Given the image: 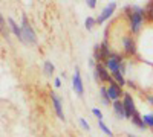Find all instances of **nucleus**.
<instances>
[{"instance_id":"11","label":"nucleus","mask_w":153,"mask_h":137,"mask_svg":"<svg viewBox=\"0 0 153 137\" xmlns=\"http://www.w3.org/2000/svg\"><path fill=\"white\" fill-rule=\"evenodd\" d=\"M8 23H9V29L14 32V35L17 37L20 41L25 43V40H23V32H22V26H19V24H17L14 20H12V18H8Z\"/></svg>"},{"instance_id":"5","label":"nucleus","mask_w":153,"mask_h":137,"mask_svg":"<svg viewBox=\"0 0 153 137\" xmlns=\"http://www.w3.org/2000/svg\"><path fill=\"white\" fill-rule=\"evenodd\" d=\"M124 99H123V104H124V110H126V117L127 119H132L138 111H136V107H135V104H133V97H132V95H129V93H124V96H123Z\"/></svg>"},{"instance_id":"13","label":"nucleus","mask_w":153,"mask_h":137,"mask_svg":"<svg viewBox=\"0 0 153 137\" xmlns=\"http://www.w3.org/2000/svg\"><path fill=\"white\" fill-rule=\"evenodd\" d=\"M100 55H101V59H103V61H106L112 55V52L109 51V44H107V40L106 38L103 40V43L100 44Z\"/></svg>"},{"instance_id":"28","label":"nucleus","mask_w":153,"mask_h":137,"mask_svg":"<svg viewBox=\"0 0 153 137\" xmlns=\"http://www.w3.org/2000/svg\"><path fill=\"white\" fill-rule=\"evenodd\" d=\"M129 137H135V136H132V134H129Z\"/></svg>"},{"instance_id":"19","label":"nucleus","mask_w":153,"mask_h":137,"mask_svg":"<svg viewBox=\"0 0 153 137\" xmlns=\"http://www.w3.org/2000/svg\"><path fill=\"white\" fill-rule=\"evenodd\" d=\"M95 23H97V18H94V17H87V18L84 20V26H86L87 31H91V29L95 26Z\"/></svg>"},{"instance_id":"2","label":"nucleus","mask_w":153,"mask_h":137,"mask_svg":"<svg viewBox=\"0 0 153 137\" xmlns=\"http://www.w3.org/2000/svg\"><path fill=\"white\" fill-rule=\"evenodd\" d=\"M22 32H23V40L28 44H37V35L34 29L31 28V24L28 23V18L23 17L22 18Z\"/></svg>"},{"instance_id":"14","label":"nucleus","mask_w":153,"mask_h":137,"mask_svg":"<svg viewBox=\"0 0 153 137\" xmlns=\"http://www.w3.org/2000/svg\"><path fill=\"white\" fill-rule=\"evenodd\" d=\"M100 96H101V104H104V105L112 104L110 97H109V93H107V87H101L100 89Z\"/></svg>"},{"instance_id":"8","label":"nucleus","mask_w":153,"mask_h":137,"mask_svg":"<svg viewBox=\"0 0 153 137\" xmlns=\"http://www.w3.org/2000/svg\"><path fill=\"white\" fill-rule=\"evenodd\" d=\"M107 93H109V97H110L112 104L117 102V101H120V97L124 96V93L121 92V87H120L117 82H113V84H110V85L107 87Z\"/></svg>"},{"instance_id":"27","label":"nucleus","mask_w":153,"mask_h":137,"mask_svg":"<svg viewBox=\"0 0 153 137\" xmlns=\"http://www.w3.org/2000/svg\"><path fill=\"white\" fill-rule=\"evenodd\" d=\"M146 99H147V102H149L150 105H153V95H149Z\"/></svg>"},{"instance_id":"15","label":"nucleus","mask_w":153,"mask_h":137,"mask_svg":"<svg viewBox=\"0 0 153 137\" xmlns=\"http://www.w3.org/2000/svg\"><path fill=\"white\" fill-rule=\"evenodd\" d=\"M132 123H133V125L135 127H138V128H141V130H144V128H147V125H146V123H144V120H143V117L141 116H139L138 113L132 117Z\"/></svg>"},{"instance_id":"26","label":"nucleus","mask_w":153,"mask_h":137,"mask_svg":"<svg viewBox=\"0 0 153 137\" xmlns=\"http://www.w3.org/2000/svg\"><path fill=\"white\" fill-rule=\"evenodd\" d=\"M54 87H55V89L61 87V79H60V78H55V81H54Z\"/></svg>"},{"instance_id":"12","label":"nucleus","mask_w":153,"mask_h":137,"mask_svg":"<svg viewBox=\"0 0 153 137\" xmlns=\"http://www.w3.org/2000/svg\"><path fill=\"white\" fill-rule=\"evenodd\" d=\"M113 113L117 114L118 119H126V110H124V104L123 101H117V102H113Z\"/></svg>"},{"instance_id":"3","label":"nucleus","mask_w":153,"mask_h":137,"mask_svg":"<svg viewBox=\"0 0 153 137\" xmlns=\"http://www.w3.org/2000/svg\"><path fill=\"white\" fill-rule=\"evenodd\" d=\"M94 78H95V81H98V82H101V81H107V82H110V84L115 82V79L112 78V73L106 69L104 64H101V63H98V64L95 66Z\"/></svg>"},{"instance_id":"16","label":"nucleus","mask_w":153,"mask_h":137,"mask_svg":"<svg viewBox=\"0 0 153 137\" xmlns=\"http://www.w3.org/2000/svg\"><path fill=\"white\" fill-rule=\"evenodd\" d=\"M112 78L115 79V82H117L120 87H123V85H126V79H124V75L121 73V72H113L112 73Z\"/></svg>"},{"instance_id":"23","label":"nucleus","mask_w":153,"mask_h":137,"mask_svg":"<svg viewBox=\"0 0 153 137\" xmlns=\"http://www.w3.org/2000/svg\"><path fill=\"white\" fill-rule=\"evenodd\" d=\"M146 14H149V18L153 20V3H149V6L146 8Z\"/></svg>"},{"instance_id":"10","label":"nucleus","mask_w":153,"mask_h":137,"mask_svg":"<svg viewBox=\"0 0 153 137\" xmlns=\"http://www.w3.org/2000/svg\"><path fill=\"white\" fill-rule=\"evenodd\" d=\"M51 99H52V105H54V110H55V114L58 116V119L65 120V113H63V105H61L60 97L52 92V93H51Z\"/></svg>"},{"instance_id":"4","label":"nucleus","mask_w":153,"mask_h":137,"mask_svg":"<svg viewBox=\"0 0 153 137\" xmlns=\"http://www.w3.org/2000/svg\"><path fill=\"white\" fill-rule=\"evenodd\" d=\"M123 56L120 55V53H112L106 61H104V66H106V69L110 72V73H113V72H121V63H123Z\"/></svg>"},{"instance_id":"20","label":"nucleus","mask_w":153,"mask_h":137,"mask_svg":"<svg viewBox=\"0 0 153 137\" xmlns=\"http://www.w3.org/2000/svg\"><path fill=\"white\" fill-rule=\"evenodd\" d=\"M143 120H144V123H146L147 127L153 128V113H147V114H144V116H143Z\"/></svg>"},{"instance_id":"22","label":"nucleus","mask_w":153,"mask_h":137,"mask_svg":"<svg viewBox=\"0 0 153 137\" xmlns=\"http://www.w3.org/2000/svg\"><path fill=\"white\" fill-rule=\"evenodd\" d=\"M92 113L95 117H98V120H103V113H101L100 108H92Z\"/></svg>"},{"instance_id":"18","label":"nucleus","mask_w":153,"mask_h":137,"mask_svg":"<svg viewBox=\"0 0 153 137\" xmlns=\"http://www.w3.org/2000/svg\"><path fill=\"white\" fill-rule=\"evenodd\" d=\"M98 127H100V130H101V131H103V133H106L109 137H113V133H112V131L107 128V125H106V123H104L103 120H98Z\"/></svg>"},{"instance_id":"17","label":"nucleus","mask_w":153,"mask_h":137,"mask_svg":"<svg viewBox=\"0 0 153 137\" xmlns=\"http://www.w3.org/2000/svg\"><path fill=\"white\" fill-rule=\"evenodd\" d=\"M43 70H45V75H46V76H51V75L54 73L55 67H54V64L51 63V61H45V63H43Z\"/></svg>"},{"instance_id":"7","label":"nucleus","mask_w":153,"mask_h":137,"mask_svg":"<svg viewBox=\"0 0 153 137\" xmlns=\"http://www.w3.org/2000/svg\"><path fill=\"white\" fill-rule=\"evenodd\" d=\"M72 85H74V90L78 96L84 95V87H83V79H81V75H80V69L75 67V73H74V78H72Z\"/></svg>"},{"instance_id":"21","label":"nucleus","mask_w":153,"mask_h":137,"mask_svg":"<svg viewBox=\"0 0 153 137\" xmlns=\"http://www.w3.org/2000/svg\"><path fill=\"white\" fill-rule=\"evenodd\" d=\"M94 59L95 61H100V63L103 61V59H101V55H100V44H97L94 47Z\"/></svg>"},{"instance_id":"1","label":"nucleus","mask_w":153,"mask_h":137,"mask_svg":"<svg viewBox=\"0 0 153 137\" xmlns=\"http://www.w3.org/2000/svg\"><path fill=\"white\" fill-rule=\"evenodd\" d=\"M124 11L129 12L127 17H129V21H130V31L133 34H138L139 31H141L143 20L146 17V9L139 8L138 5H133V6H126Z\"/></svg>"},{"instance_id":"24","label":"nucleus","mask_w":153,"mask_h":137,"mask_svg":"<svg viewBox=\"0 0 153 137\" xmlns=\"http://www.w3.org/2000/svg\"><path fill=\"white\" fill-rule=\"evenodd\" d=\"M80 125H81V128H83V130H86V131L91 130V127H89L87 120H86V119H83V117H80Z\"/></svg>"},{"instance_id":"25","label":"nucleus","mask_w":153,"mask_h":137,"mask_svg":"<svg viewBox=\"0 0 153 137\" xmlns=\"http://www.w3.org/2000/svg\"><path fill=\"white\" fill-rule=\"evenodd\" d=\"M86 5H87L89 8H92V9H94V8L97 6V0H87V2H86Z\"/></svg>"},{"instance_id":"6","label":"nucleus","mask_w":153,"mask_h":137,"mask_svg":"<svg viewBox=\"0 0 153 137\" xmlns=\"http://www.w3.org/2000/svg\"><path fill=\"white\" fill-rule=\"evenodd\" d=\"M117 9V2H110V3H107L106 6H104V9L101 11V14L97 17V23H104L107 18H110V15L113 14V11Z\"/></svg>"},{"instance_id":"9","label":"nucleus","mask_w":153,"mask_h":137,"mask_svg":"<svg viewBox=\"0 0 153 137\" xmlns=\"http://www.w3.org/2000/svg\"><path fill=\"white\" fill-rule=\"evenodd\" d=\"M123 49L127 55H135L136 53V44L132 37H123Z\"/></svg>"}]
</instances>
